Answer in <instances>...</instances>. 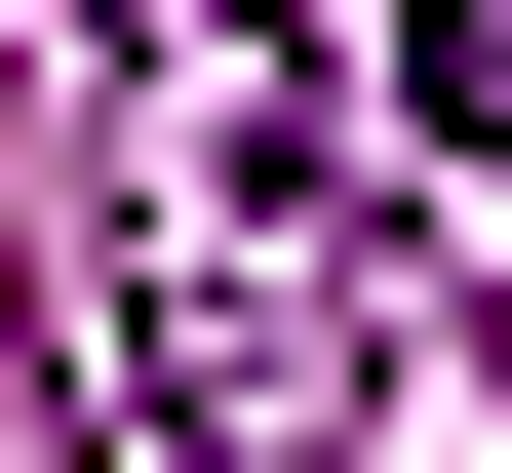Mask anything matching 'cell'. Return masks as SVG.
Listing matches in <instances>:
<instances>
[{
  "label": "cell",
  "mask_w": 512,
  "mask_h": 473,
  "mask_svg": "<svg viewBox=\"0 0 512 473\" xmlns=\"http://www.w3.org/2000/svg\"><path fill=\"white\" fill-rule=\"evenodd\" d=\"M394 119H434V158H512V0H394Z\"/></svg>",
  "instance_id": "2"
},
{
  "label": "cell",
  "mask_w": 512,
  "mask_h": 473,
  "mask_svg": "<svg viewBox=\"0 0 512 473\" xmlns=\"http://www.w3.org/2000/svg\"><path fill=\"white\" fill-rule=\"evenodd\" d=\"M79 237H119V434L158 473H355V237L276 0H119L79 40Z\"/></svg>",
  "instance_id": "1"
}]
</instances>
